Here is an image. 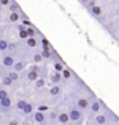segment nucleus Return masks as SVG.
Returning a JSON list of instances; mask_svg holds the SVG:
<instances>
[{"instance_id": "2", "label": "nucleus", "mask_w": 119, "mask_h": 125, "mask_svg": "<svg viewBox=\"0 0 119 125\" xmlns=\"http://www.w3.org/2000/svg\"><path fill=\"white\" fill-rule=\"evenodd\" d=\"M39 78V68H31L28 71V75H27V81L28 82H36V79Z\"/></svg>"}, {"instance_id": "12", "label": "nucleus", "mask_w": 119, "mask_h": 125, "mask_svg": "<svg viewBox=\"0 0 119 125\" xmlns=\"http://www.w3.org/2000/svg\"><path fill=\"white\" fill-rule=\"evenodd\" d=\"M69 121H71V118H69L68 113H61L58 115V124H68Z\"/></svg>"}, {"instance_id": "20", "label": "nucleus", "mask_w": 119, "mask_h": 125, "mask_svg": "<svg viewBox=\"0 0 119 125\" xmlns=\"http://www.w3.org/2000/svg\"><path fill=\"white\" fill-rule=\"evenodd\" d=\"M32 111H33V107H32L31 103H27V106L24 107V110H22V114H25V115H29V114H32Z\"/></svg>"}, {"instance_id": "19", "label": "nucleus", "mask_w": 119, "mask_h": 125, "mask_svg": "<svg viewBox=\"0 0 119 125\" xmlns=\"http://www.w3.org/2000/svg\"><path fill=\"white\" fill-rule=\"evenodd\" d=\"M9 46H10V43L6 39H0V50L1 52H7L9 50Z\"/></svg>"}, {"instance_id": "14", "label": "nucleus", "mask_w": 119, "mask_h": 125, "mask_svg": "<svg viewBox=\"0 0 119 125\" xmlns=\"http://www.w3.org/2000/svg\"><path fill=\"white\" fill-rule=\"evenodd\" d=\"M25 67H27V62H25V61H15V62H14V65H13V68L15 70V71H18V72L24 71Z\"/></svg>"}, {"instance_id": "21", "label": "nucleus", "mask_w": 119, "mask_h": 125, "mask_svg": "<svg viewBox=\"0 0 119 125\" xmlns=\"http://www.w3.org/2000/svg\"><path fill=\"white\" fill-rule=\"evenodd\" d=\"M13 82H14V81L11 79L9 75H7V76H4V78L1 79V85H3V86H11V83H13Z\"/></svg>"}, {"instance_id": "35", "label": "nucleus", "mask_w": 119, "mask_h": 125, "mask_svg": "<svg viewBox=\"0 0 119 125\" xmlns=\"http://www.w3.org/2000/svg\"><path fill=\"white\" fill-rule=\"evenodd\" d=\"M37 110H40V111H47V110H49V107H47V106H39V108H37Z\"/></svg>"}, {"instance_id": "25", "label": "nucleus", "mask_w": 119, "mask_h": 125, "mask_svg": "<svg viewBox=\"0 0 119 125\" xmlns=\"http://www.w3.org/2000/svg\"><path fill=\"white\" fill-rule=\"evenodd\" d=\"M18 36H19L21 39L27 40L28 38H29V33H28V31H27V29H24V31H18Z\"/></svg>"}, {"instance_id": "22", "label": "nucleus", "mask_w": 119, "mask_h": 125, "mask_svg": "<svg viewBox=\"0 0 119 125\" xmlns=\"http://www.w3.org/2000/svg\"><path fill=\"white\" fill-rule=\"evenodd\" d=\"M64 64H62L61 61H60V60H57V61L54 62V70H55V71H60V72H62V70H64Z\"/></svg>"}, {"instance_id": "8", "label": "nucleus", "mask_w": 119, "mask_h": 125, "mask_svg": "<svg viewBox=\"0 0 119 125\" xmlns=\"http://www.w3.org/2000/svg\"><path fill=\"white\" fill-rule=\"evenodd\" d=\"M101 107H102V106H101V103H100V100H98V99L90 103V111L94 113V114H97V113L100 111V108H101Z\"/></svg>"}, {"instance_id": "36", "label": "nucleus", "mask_w": 119, "mask_h": 125, "mask_svg": "<svg viewBox=\"0 0 119 125\" xmlns=\"http://www.w3.org/2000/svg\"><path fill=\"white\" fill-rule=\"evenodd\" d=\"M42 43H43V46H46V45H49V40L46 39V38H43L42 39Z\"/></svg>"}, {"instance_id": "31", "label": "nucleus", "mask_w": 119, "mask_h": 125, "mask_svg": "<svg viewBox=\"0 0 119 125\" xmlns=\"http://www.w3.org/2000/svg\"><path fill=\"white\" fill-rule=\"evenodd\" d=\"M27 25H25V24H18V25H17V29H18V31H24V29H27Z\"/></svg>"}, {"instance_id": "4", "label": "nucleus", "mask_w": 119, "mask_h": 125, "mask_svg": "<svg viewBox=\"0 0 119 125\" xmlns=\"http://www.w3.org/2000/svg\"><path fill=\"white\" fill-rule=\"evenodd\" d=\"M62 79H64V78H62V72H60V71H55V70H54V71L50 74V82H51V83H60Z\"/></svg>"}, {"instance_id": "30", "label": "nucleus", "mask_w": 119, "mask_h": 125, "mask_svg": "<svg viewBox=\"0 0 119 125\" xmlns=\"http://www.w3.org/2000/svg\"><path fill=\"white\" fill-rule=\"evenodd\" d=\"M22 24H25L27 27H31L32 25V22L28 20V17H25V15H22Z\"/></svg>"}, {"instance_id": "26", "label": "nucleus", "mask_w": 119, "mask_h": 125, "mask_svg": "<svg viewBox=\"0 0 119 125\" xmlns=\"http://www.w3.org/2000/svg\"><path fill=\"white\" fill-rule=\"evenodd\" d=\"M27 103L28 102H25V100H18V102H17V108L19 110V111H22V110H24V107L27 106Z\"/></svg>"}, {"instance_id": "38", "label": "nucleus", "mask_w": 119, "mask_h": 125, "mask_svg": "<svg viewBox=\"0 0 119 125\" xmlns=\"http://www.w3.org/2000/svg\"><path fill=\"white\" fill-rule=\"evenodd\" d=\"M118 47H119V43H118Z\"/></svg>"}, {"instance_id": "39", "label": "nucleus", "mask_w": 119, "mask_h": 125, "mask_svg": "<svg viewBox=\"0 0 119 125\" xmlns=\"http://www.w3.org/2000/svg\"><path fill=\"white\" fill-rule=\"evenodd\" d=\"M0 52H1V50H0Z\"/></svg>"}, {"instance_id": "15", "label": "nucleus", "mask_w": 119, "mask_h": 125, "mask_svg": "<svg viewBox=\"0 0 119 125\" xmlns=\"http://www.w3.org/2000/svg\"><path fill=\"white\" fill-rule=\"evenodd\" d=\"M27 46L28 47H32V49L37 46V40H36L35 36H29V38H28L27 39Z\"/></svg>"}, {"instance_id": "29", "label": "nucleus", "mask_w": 119, "mask_h": 125, "mask_svg": "<svg viewBox=\"0 0 119 125\" xmlns=\"http://www.w3.org/2000/svg\"><path fill=\"white\" fill-rule=\"evenodd\" d=\"M33 25H31V27H28L27 28V31H28V33H29V36H36V31L33 29Z\"/></svg>"}, {"instance_id": "28", "label": "nucleus", "mask_w": 119, "mask_h": 125, "mask_svg": "<svg viewBox=\"0 0 119 125\" xmlns=\"http://www.w3.org/2000/svg\"><path fill=\"white\" fill-rule=\"evenodd\" d=\"M9 97V93H7V90L6 89H0V100H3V99Z\"/></svg>"}, {"instance_id": "37", "label": "nucleus", "mask_w": 119, "mask_h": 125, "mask_svg": "<svg viewBox=\"0 0 119 125\" xmlns=\"http://www.w3.org/2000/svg\"><path fill=\"white\" fill-rule=\"evenodd\" d=\"M10 124H11V125H17L18 121H17V120H11V121H10Z\"/></svg>"}, {"instance_id": "11", "label": "nucleus", "mask_w": 119, "mask_h": 125, "mask_svg": "<svg viewBox=\"0 0 119 125\" xmlns=\"http://www.w3.org/2000/svg\"><path fill=\"white\" fill-rule=\"evenodd\" d=\"M90 10V14H92L93 17H101L102 15V10H101V7H98V6H93L92 9H89Z\"/></svg>"}, {"instance_id": "16", "label": "nucleus", "mask_w": 119, "mask_h": 125, "mask_svg": "<svg viewBox=\"0 0 119 125\" xmlns=\"http://www.w3.org/2000/svg\"><path fill=\"white\" fill-rule=\"evenodd\" d=\"M58 115H60V114H58L57 111H50L49 114H47L50 122H58Z\"/></svg>"}, {"instance_id": "9", "label": "nucleus", "mask_w": 119, "mask_h": 125, "mask_svg": "<svg viewBox=\"0 0 119 125\" xmlns=\"http://www.w3.org/2000/svg\"><path fill=\"white\" fill-rule=\"evenodd\" d=\"M9 20L11 22H19L22 20V15L19 14V11H11L9 15Z\"/></svg>"}, {"instance_id": "1", "label": "nucleus", "mask_w": 119, "mask_h": 125, "mask_svg": "<svg viewBox=\"0 0 119 125\" xmlns=\"http://www.w3.org/2000/svg\"><path fill=\"white\" fill-rule=\"evenodd\" d=\"M69 118L72 122H76V124H83V111L78 107H72L69 108Z\"/></svg>"}, {"instance_id": "23", "label": "nucleus", "mask_w": 119, "mask_h": 125, "mask_svg": "<svg viewBox=\"0 0 119 125\" xmlns=\"http://www.w3.org/2000/svg\"><path fill=\"white\" fill-rule=\"evenodd\" d=\"M18 74H19V72L14 70V71H10V72H9V76L14 81V82H15V81H18V78H19V75H18Z\"/></svg>"}, {"instance_id": "10", "label": "nucleus", "mask_w": 119, "mask_h": 125, "mask_svg": "<svg viewBox=\"0 0 119 125\" xmlns=\"http://www.w3.org/2000/svg\"><path fill=\"white\" fill-rule=\"evenodd\" d=\"M50 96H60L62 93V89L61 86L58 85V83H54V86H51V89H50Z\"/></svg>"}, {"instance_id": "3", "label": "nucleus", "mask_w": 119, "mask_h": 125, "mask_svg": "<svg viewBox=\"0 0 119 125\" xmlns=\"http://www.w3.org/2000/svg\"><path fill=\"white\" fill-rule=\"evenodd\" d=\"M11 106H13V102H11L10 97H6V99H3V100H0V110L3 113H7L10 108H11Z\"/></svg>"}, {"instance_id": "34", "label": "nucleus", "mask_w": 119, "mask_h": 125, "mask_svg": "<svg viewBox=\"0 0 119 125\" xmlns=\"http://www.w3.org/2000/svg\"><path fill=\"white\" fill-rule=\"evenodd\" d=\"M93 6H96V1H94V0H90L89 4H87V9H92Z\"/></svg>"}, {"instance_id": "27", "label": "nucleus", "mask_w": 119, "mask_h": 125, "mask_svg": "<svg viewBox=\"0 0 119 125\" xmlns=\"http://www.w3.org/2000/svg\"><path fill=\"white\" fill-rule=\"evenodd\" d=\"M43 54L42 53H36V54H33V61L35 62H40L42 60H43Z\"/></svg>"}, {"instance_id": "32", "label": "nucleus", "mask_w": 119, "mask_h": 125, "mask_svg": "<svg viewBox=\"0 0 119 125\" xmlns=\"http://www.w3.org/2000/svg\"><path fill=\"white\" fill-rule=\"evenodd\" d=\"M11 0H0V6H10Z\"/></svg>"}, {"instance_id": "5", "label": "nucleus", "mask_w": 119, "mask_h": 125, "mask_svg": "<svg viewBox=\"0 0 119 125\" xmlns=\"http://www.w3.org/2000/svg\"><path fill=\"white\" fill-rule=\"evenodd\" d=\"M15 60H14L13 56H10V54H6L1 57V65H4V67H13Z\"/></svg>"}, {"instance_id": "24", "label": "nucleus", "mask_w": 119, "mask_h": 125, "mask_svg": "<svg viewBox=\"0 0 119 125\" xmlns=\"http://www.w3.org/2000/svg\"><path fill=\"white\" fill-rule=\"evenodd\" d=\"M46 85V82H44V79H42V78H37L35 82V86H36V89H40V88H43V86Z\"/></svg>"}, {"instance_id": "33", "label": "nucleus", "mask_w": 119, "mask_h": 125, "mask_svg": "<svg viewBox=\"0 0 119 125\" xmlns=\"http://www.w3.org/2000/svg\"><path fill=\"white\" fill-rule=\"evenodd\" d=\"M89 1H90V0H79V3H80V4H83L84 7H87Z\"/></svg>"}, {"instance_id": "13", "label": "nucleus", "mask_w": 119, "mask_h": 125, "mask_svg": "<svg viewBox=\"0 0 119 125\" xmlns=\"http://www.w3.org/2000/svg\"><path fill=\"white\" fill-rule=\"evenodd\" d=\"M108 122V115L107 114H98L96 115V124H107Z\"/></svg>"}, {"instance_id": "6", "label": "nucleus", "mask_w": 119, "mask_h": 125, "mask_svg": "<svg viewBox=\"0 0 119 125\" xmlns=\"http://www.w3.org/2000/svg\"><path fill=\"white\" fill-rule=\"evenodd\" d=\"M76 107L80 108L82 111H84V110H87V108H90V103H89L87 99L84 97H80L78 102H76Z\"/></svg>"}, {"instance_id": "7", "label": "nucleus", "mask_w": 119, "mask_h": 125, "mask_svg": "<svg viewBox=\"0 0 119 125\" xmlns=\"http://www.w3.org/2000/svg\"><path fill=\"white\" fill-rule=\"evenodd\" d=\"M33 120H35V122H37V124H43L44 121H46V114H43V111L37 110V111L33 114Z\"/></svg>"}, {"instance_id": "17", "label": "nucleus", "mask_w": 119, "mask_h": 125, "mask_svg": "<svg viewBox=\"0 0 119 125\" xmlns=\"http://www.w3.org/2000/svg\"><path fill=\"white\" fill-rule=\"evenodd\" d=\"M9 10H10V13H11V11H19L21 7H19V4H18L15 0H11V3H10V6H9Z\"/></svg>"}, {"instance_id": "18", "label": "nucleus", "mask_w": 119, "mask_h": 125, "mask_svg": "<svg viewBox=\"0 0 119 125\" xmlns=\"http://www.w3.org/2000/svg\"><path fill=\"white\" fill-rule=\"evenodd\" d=\"M71 76H72V71H71V68L65 67L62 70V78L64 79H71Z\"/></svg>"}]
</instances>
